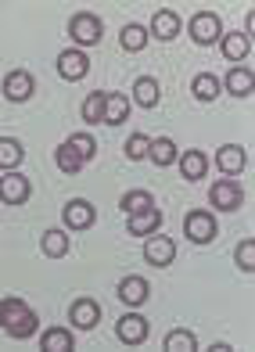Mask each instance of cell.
<instances>
[{
    "instance_id": "6da1fadb",
    "label": "cell",
    "mask_w": 255,
    "mask_h": 352,
    "mask_svg": "<svg viewBox=\"0 0 255 352\" xmlns=\"http://www.w3.org/2000/svg\"><path fill=\"white\" fill-rule=\"evenodd\" d=\"M0 327H4L11 338H29L40 327V316L25 306L22 298H4L0 302Z\"/></svg>"
},
{
    "instance_id": "7a4b0ae2",
    "label": "cell",
    "mask_w": 255,
    "mask_h": 352,
    "mask_svg": "<svg viewBox=\"0 0 255 352\" xmlns=\"http://www.w3.org/2000/svg\"><path fill=\"white\" fill-rule=\"evenodd\" d=\"M101 33H104V25H101L98 14H87V11L72 14V22H69V36H72L79 47H93V43H101Z\"/></svg>"
},
{
    "instance_id": "3957f363",
    "label": "cell",
    "mask_w": 255,
    "mask_h": 352,
    "mask_svg": "<svg viewBox=\"0 0 255 352\" xmlns=\"http://www.w3.org/2000/svg\"><path fill=\"white\" fill-rule=\"evenodd\" d=\"M209 201L216 205L219 212H237V209H241V201H245V190H241V184H237L234 176H227V180L212 184Z\"/></svg>"
},
{
    "instance_id": "277c9868",
    "label": "cell",
    "mask_w": 255,
    "mask_h": 352,
    "mask_svg": "<svg viewBox=\"0 0 255 352\" xmlns=\"http://www.w3.org/2000/svg\"><path fill=\"white\" fill-rule=\"evenodd\" d=\"M190 36H195V43H198V47L219 43V36H223L219 14H212V11H198L195 19H190Z\"/></svg>"
},
{
    "instance_id": "5b68a950",
    "label": "cell",
    "mask_w": 255,
    "mask_h": 352,
    "mask_svg": "<svg viewBox=\"0 0 255 352\" xmlns=\"http://www.w3.org/2000/svg\"><path fill=\"white\" fill-rule=\"evenodd\" d=\"M184 234H187L195 245H209L212 237H216V219H212V212H201V209L187 212V219H184Z\"/></svg>"
},
{
    "instance_id": "8992f818",
    "label": "cell",
    "mask_w": 255,
    "mask_h": 352,
    "mask_svg": "<svg viewBox=\"0 0 255 352\" xmlns=\"http://www.w3.org/2000/svg\"><path fill=\"white\" fill-rule=\"evenodd\" d=\"M29 176H22L19 169H11L8 176H0V201H8V205H22L29 201Z\"/></svg>"
},
{
    "instance_id": "52a82bcc",
    "label": "cell",
    "mask_w": 255,
    "mask_h": 352,
    "mask_svg": "<svg viewBox=\"0 0 255 352\" xmlns=\"http://www.w3.org/2000/svg\"><path fill=\"white\" fill-rule=\"evenodd\" d=\"M90 72V61H87V51H61L58 54V76L69 79V83H76V79H83Z\"/></svg>"
},
{
    "instance_id": "ba28073f",
    "label": "cell",
    "mask_w": 255,
    "mask_h": 352,
    "mask_svg": "<svg viewBox=\"0 0 255 352\" xmlns=\"http://www.w3.org/2000/svg\"><path fill=\"white\" fill-rule=\"evenodd\" d=\"M148 320L140 316V313H126V316H119V324H115V334H119V342H126V345H140L148 338Z\"/></svg>"
},
{
    "instance_id": "9c48e42d",
    "label": "cell",
    "mask_w": 255,
    "mask_h": 352,
    "mask_svg": "<svg viewBox=\"0 0 255 352\" xmlns=\"http://www.w3.org/2000/svg\"><path fill=\"white\" fill-rule=\"evenodd\" d=\"M93 219H98V209L87 198H72L65 205V227L69 230H87V227H93Z\"/></svg>"
},
{
    "instance_id": "30bf717a",
    "label": "cell",
    "mask_w": 255,
    "mask_h": 352,
    "mask_svg": "<svg viewBox=\"0 0 255 352\" xmlns=\"http://www.w3.org/2000/svg\"><path fill=\"white\" fill-rule=\"evenodd\" d=\"M69 320H72V327H79V331H93L98 320H101V306L93 298H76L72 309H69Z\"/></svg>"
},
{
    "instance_id": "8fae6325",
    "label": "cell",
    "mask_w": 255,
    "mask_h": 352,
    "mask_svg": "<svg viewBox=\"0 0 255 352\" xmlns=\"http://www.w3.org/2000/svg\"><path fill=\"white\" fill-rule=\"evenodd\" d=\"M33 87H36L33 76L22 72V69H14V72H8V79H4V98L14 101V104H22V101L33 98Z\"/></svg>"
},
{
    "instance_id": "7c38bea8",
    "label": "cell",
    "mask_w": 255,
    "mask_h": 352,
    "mask_svg": "<svg viewBox=\"0 0 255 352\" xmlns=\"http://www.w3.org/2000/svg\"><path fill=\"white\" fill-rule=\"evenodd\" d=\"M144 259L151 266H169L173 259H177V245H173L169 237L155 234V237H148V241H144Z\"/></svg>"
},
{
    "instance_id": "4fadbf2b",
    "label": "cell",
    "mask_w": 255,
    "mask_h": 352,
    "mask_svg": "<svg viewBox=\"0 0 255 352\" xmlns=\"http://www.w3.org/2000/svg\"><path fill=\"white\" fill-rule=\"evenodd\" d=\"M148 295H151V284L144 277H126L119 284V298L126 302V306H144Z\"/></svg>"
},
{
    "instance_id": "5bb4252c",
    "label": "cell",
    "mask_w": 255,
    "mask_h": 352,
    "mask_svg": "<svg viewBox=\"0 0 255 352\" xmlns=\"http://www.w3.org/2000/svg\"><path fill=\"white\" fill-rule=\"evenodd\" d=\"M158 227H162V212L155 209H144V212H133L130 219H126V230L130 234H137V237H144V234H155Z\"/></svg>"
},
{
    "instance_id": "9a60e30c",
    "label": "cell",
    "mask_w": 255,
    "mask_h": 352,
    "mask_svg": "<svg viewBox=\"0 0 255 352\" xmlns=\"http://www.w3.org/2000/svg\"><path fill=\"white\" fill-rule=\"evenodd\" d=\"M180 173H184V180H201L205 173H209V158H205V151H198V148H190V151H184L180 155Z\"/></svg>"
},
{
    "instance_id": "2e32d148",
    "label": "cell",
    "mask_w": 255,
    "mask_h": 352,
    "mask_svg": "<svg viewBox=\"0 0 255 352\" xmlns=\"http://www.w3.org/2000/svg\"><path fill=\"white\" fill-rule=\"evenodd\" d=\"M126 119H130V101H126L122 94H104V116H101V122L122 126Z\"/></svg>"
},
{
    "instance_id": "e0dca14e",
    "label": "cell",
    "mask_w": 255,
    "mask_h": 352,
    "mask_svg": "<svg viewBox=\"0 0 255 352\" xmlns=\"http://www.w3.org/2000/svg\"><path fill=\"white\" fill-rule=\"evenodd\" d=\"M216 162H219V169H223V176H237L245 169V148H237V144H227V148H219V155H216Z\"/></svg>"
},
{
    "instance_id": "ac0fdd59",
    "label": "cell",
    "mask_w": 255,
    "mask_h": 352,
    "mask_svg": "<svg viewBox=\"0 0 255 352\" xmlns=\"http://www.w3.org/2000/svg\"><path fill=\"white\" fill-rule=\"evenodd\" d=\"M151 33H155L158 40H177V36H180V19H177V11H155Z\"/></svg>"
},
{
    "instance_id": "d6986e66",
    "label": "cell",
    "mask_w": 255,
    "mask_h": 352,
    "mask_svg": "<svg viewBox=\"0 0 255 352\" xmlns=\"http://www.w3.org/2000/svg\"><path fill=\"white\" fill-rule=\"evenodd\" d=\"M219 47H223V58H227V61H245L252 43H248V33H223Z\"/></svg>"
},
{
    "instance_id": "ffe728a7",
    "label": "cell",
    "mask_w": 255,
    "mask_h": 352,
    "mask_svg": "<svg viewBox=\"0 0 255 352\" xmlns=\"http://www.w3.org/2000/svg\"><path fill=\"white\" fill-rule=\"evenodd\" d=\"M223 87H227L234 98H248L252 87H255V76H252V69H230L227 79H223Z\"/></svg>"
},
{
    "instance_id": "44dd1931",
    "label": "cell",
    "mask_w": 255,
    "mask_h": 352,
    "mask_svg": "<svg viewBox=\"0 0 255 352\" xmlns=\"http://www.w3.org/2000/svg\"><path fill=\"white\" fill-rule=\"evenodd\" d=\"M177 144H173L169 137H155L151 140V148H148V158H151V162L155 166H173V162H177Z\"/></svg>"
},
{
    "instance_id": "7402d4cb",
    "label": "cell",
    "mask_w": 255,
    "mask_h": 352,
    "mask_svg": "<svg viewBox=\"0 0 255 352\" xmlns=\"http://www.w3.org/2000/svg\"><path fill=\"white\" fill-rule=\"evenodd\" d=\"M25 158V148L14 137H0V169H19V162Z\"/></svg>"
},
{
    "instance_id": "603a6c76",
    "label": "cell",
    "mask_w": 255,
    "mask_h": 352,
    "mask_svg": "<svg viewBox=\"0 0 255 352\" xmlns=\"http://www.w3.org/2000/svg\"><path fill=\"white\" fill-rule=\"evenodd\" d=\"M158 98H162V94H158V83H155L151 76H140L137 83H133V101H137L140 108H155Z\"/></svg>"
},
{
    "instance_id": "cb8c5ba5",
    "label": "cell",
    "mask_w": 255,
    "mask_h": 352,
    "mask_svg": "<svg viewBox=\"0 0 255 352\" xmlns=\"http://www.w3.org/2000/svg\"><path fill=\"white\" fill-rule=\"evenodd\" d=\"M40 349L43 352H72V334L65 327H51V331H43Z\"/></svg>"
},
{
    "instance_id": "d4e9b609",
    "label": "cell",
    "mask_w": 255,
    "mask_h": 352,
    "mask_svg": "<svg viewBox=\"0 0 255 352\" xmlns=\"http://www.w3.org/2000/svg\"><path fill=\"white\" fill-rule=\"evenodd\" d=\"M190 90H195L198 101H216V98H219V79H216L212 72H201V76H195Z\"/></svg>"
},
{
    "instance_id": "484cf974",
    "label": "cell",
    "mask_w": 255,
    "mask_h": 352,
    "mask_svg": "<svg viewBox=\"0 0 255 352\" xmlns=\"http://www.w3.org/2000/svg\"><path fill=\"white\" fill-rule=\"evenodd\" d=\"M151 205H155V198L148 195V190H126L122 201H119V209H122L126 216H133V212H144V209H151Z\"/></svg>"
},
{
    "instance_id": "4316f807",
    "label": "cell",
    "mask_w": 255,
    "mask_h": 352,
    "mask_svg": "<svg viewBox=\"0 0 255 352\" xmlns=\"http://www.w3.org/2000/svg\"><path fill=\"white\" fill-rule=\"evenodd\" d=\"M119 43H122V51H144L148 47V29L144 25H126L122 33H119Z\"/></svg>"
},
{
    "instance_id": "83f0119b",
    "label": "cell",
    "mask_w": 255,
    "mask_h": 352,
    "mask_svg": "<svg viewBox=\"0 0 255 352\" xmlns=\"http://www.w3.org/2000/svg\"><path fill=\"white\" fill-rule=\"evenodd\" d=\"M65 252H69V234H65V230H47V234H43V255L61 259Z\"/></svg>"
},
{
    "instance_id": "f1b7e54d",
    "label": "cell",
    "mask_w": 255,
    "mask_h": 352,
    "mask_svg": "<svg viewBox=\"0 0 255 352\" xmlns=\"http://www.w3.org/2000/svg\"><path fill=\"white\" fill-rule=\"evenodd\" d=\"M166 349L169 352H195L198 342H195V334H190V331H169L166 334Z\"/></svg>"
},
{
    "instance_id": "f546056e",
    "label": "cell",
    "mask_w": 255,
    "mask_h": 352,
    "mask_svg": "<svg viewBox=\"0 0 255 352\" xmlns=\"http://www.w3.org/2000/svg\"><path fill=\"white\" fill-rule=\"evenodd\" d=\"M58 169H65V173H79V169H83V158H79V151L72 148L69 140L58 148Z\"/></svg>"
},
{
    "instance_id": "4dcf8cb0",
    "label": "cell",
    "mask_w": 255,
    "mask_h": 352,
    "mask_svg": "<svg viewBox=\"0 0 255 352\" xmlns=\"http://www.w3.org/2000/svg\"><path fill=\"white\" fill-rule=\"evenodd\" d=\"M69 144L79 151V158H83V162H90V158L98 155V140H93L90 133H72V137H69Z\"/></svg>"
},
{
    "instance_id": "1f68e13d",
    "label": "cell",
    "mask_w": 255,
    "mask_h": 352,
    "mask_svg": "<svg viewBox=\"0 0 255 352\" xmlns=\"http://www.w3.org/2000/svg\"><path fill=\"white\" fill-rule=\"evenodd\" d=\"M148 148H151V137L133 133L130 140H126V158H130V162H140V158L148 155Z\"/></svg>"
},
{
    "instance_id": "d6a6232c",
    "label": "cell",
    "mask_w": 255,
    "mask_h": 352,
    "mask_svg": "<svg viewBox=\"0 0 255 352\" xmlns=\"http://www.w3.org/2000/svg\"><path fill=\"white\" fill-rule=\"evenodd\" d=\"M101 116H104V94H90L87 104H83V119L87 122H101Z\"/></svg>"
},
{
    "instance_id": "836d02e7",
    "label": "cell",
    "mask_w": 255,
    "mask_h": 352,
    "mask_svg": "<svg viewBox=\"0 0 255 352\" xmlns=\"http://www.w3.org/2000/svg\"><path fill=\"white\" fill-rule=\"evenodd\" d=\"M237 266H241L245 274L255 270V241H241V245H237Z\"/></svg>"
}]
</instances>
